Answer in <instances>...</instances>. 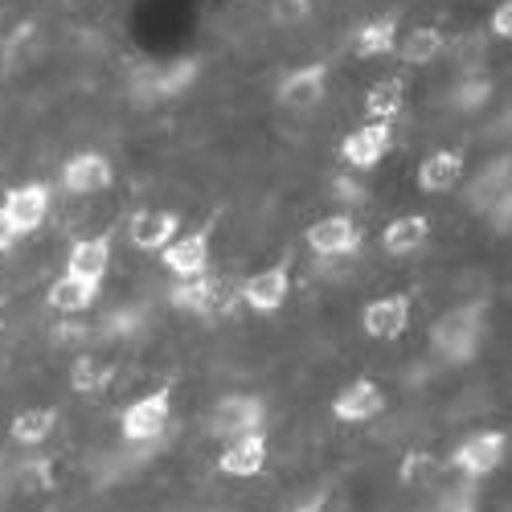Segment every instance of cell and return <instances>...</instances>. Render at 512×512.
Returning <instances> with one entry per match:
<instances>
[{
    "label": "cell",
    "instance_id": "obj_34",
    "mask_svg": "<svg viewBox=\"0 0 512 512\" xmlns=\"http://www.w3.org/2000/svg\"><path fill=\"white\" fill-rule=\"evenodd\" d=\"M488 29H492V37H512V0H500V5L492 9V17H488Z\"/></svg>",
    "mask_w": 512,
    "mask_h": 512
},
{
    "label": "cell",
    "instance_id": "obj_30",
    "mask_svg": "<svg viewBox=\"0 0 512 512\" xmlns=\"http://www.w3.org/2000/svg\"><path fill=\"white\" fill-rule=\"evenodd\" d=\"M488 95H492V82L488 78H463L459 87H455V95H451V103L459 111H476V107L488 103Z\"/></svg>",
    "mask_w": 512,
    "mask_h": 512
},
{
    "label": "cell",
    "instance_id": "obj_33",
    "mask_svg": "<svg viewBox=\"0 0 512 512\" xmlns=\"http://www.w3.org/2000/svg\"><path fill=\"white\" fill-rule=\"evenodd\" d=\"M484 218L492 222V230H496V234H508V226H512V193L496 197V201L484 209Z\"/></svg>",
    "mask_w": 512,
    "mask_h": 512
},
{
    "label": "cell",
    "instance_id": "obj_3",
    "mask_svg": "<svg viewBox=\"0 0 512 512\" xmlns=\"http://www.w3.org/2000/svg\"><path fill=\"white\" fill-rule=\"evenodd\" d=\"M267 426V402L259 394H230L209 410V435L213 439H238Z\"/></svg>",
    "mask_w": 512,
    "mask_h": 512
},
{
    "label": "cell",
    "instance_id": "obj_24",
    "mask_svg": "<svg viewBox=\"0 0 512 512\" xmlns=\"http://www.w3.org/2000/svg\"><path fill=\"white\" fill-rule=\"evenodd\" d=\"M54 426H58V410H54V406H29V410L13 414L9 435H13V443H21V447H41V443L54 435Z\"/></svg>",
    "mask_w": 512,
    "mask_h": 512
},
{
    "label": "cell",
    "instance_id": "obj_14",
    "mask_svg": "<svg viewBox=\"0 0 512 512\" xmlns=\"http://www.w3.org/2000/svg\"><path fill=\"white\" fill-rule=\"evenodd\" d=\"M177 234H181V213H173V209H140V213H132V222H127V238L144 254H160Z\"/></svg>",
    "mask_w": 512,
    "mask_h": 512
},
{
    "label": "cell",
    "instance_id": "obj_22",
    "mask_svg": "<svg viewBox=\"0 0 512 512\" xmlns=\"http://www.w3.org/2000/svg\"><path fill=\"white\" fill-rule=\"evenodd\" d=\"M99 291H103V283H87V279L62 275V279L50 283L46 304H50L54 312H62V316H82V312H91V308H95Z\"/></svg>",
    "mask_w": 512,
    "mask_h": 512
},
{
    "label": "cell",
    "instance_id": "obj_18",
    "mask_svg": "<svg viewBox=\"0 0 512 512\" xmlns=\"http://www.w3.org/2000/svg\"><path fill=\"white\" fill-rule=\"evenodd\" d=\"M218 300H222V283L209 271L193 275V279H177L173 287H168V304H173L177 312H189V316H213L218 312Z\"/></svg>",
    "mask_w": 512,
    "mask_h": 512
},
{
    "label": "cell",
    "instance_id": "obj_17",
    "mask_svg": "<svg viewBox=\"0 0 512 512\" xmlns=\"http://www.w3.org/2000/svg\"><path fill=\"white\" fill-rule=\"evenodd\" d=\"M381 410H386V394H381V386L373 377L349 381V386L340 390V398L332 402V418L336 422H373Z\"/></svg>",
    "mask_w": 512,
    "mask_h": 512
},
{
    "label": "cell",
    "instance_id": "obj_35",
    "mask_svg": "<svg viewBox=\"0 0 512 512\" xmlns=\"http://www.w3.org/2000/svg\"><path fill=\"white\" fill-rule=\"evenodd\" d=\"M332 197L345 201V205H361V201H365V189H361L357 181H349V177H336V181H332Z\"/></svg>",
    "mask_w": 512,
    "mask_h": 512
},
{
    "label": "cell",
    "instance_id": "obj_37",
    "mask_svg": "<svg viewBox=\"0 0 512 512\" xmlns=\"http://www.w3.org/2000/svg\"><path fill=\"white\" fill-rule=\"evenodd\" d=\"M291 512H324V508H320V500H312V504H300V508H291Z\"/></svg>",
    "mask_w": 512,
    "mask_h": 512
},
{
    "label": "cell",
    "instance_id": "obj_7",
    "mask_svg": "<svg viewBox=\"0 0 512 512\" xmlns=\"http://www.w3.org/2000/svg\"><path fill=\"white\" fill-rule=\"evenodd\" d=\"M394 148V123H361L353 127V132L345 136V144H340V160H345L349 168H357V173H369V168H377L381 160H386V152Z\"/></svg>",
    "mask_w": 512,
    "mask_h": 512
},
{
    "label": "cell",
    "instance_id": "obj_21",
    "mask_svg": "<svg viewBox=\"0 0 512 512\" xmlns=\"http://www.w3.org/2000/svg\"><path fill=\"white\" fill-rule=\"evenodd\" d=\"M463 181V152L439 148L418 164V189L422 193H451Z\"/></svg>",
    "mask_w": 512,
    "mask_h": 512
},
{
    "label": "cell",
    "instance_id": "obj_10",
    "mask_svg": "<svg viewBox=\"0 0 512 512\" xmlns=\"http://www.w3.org/2000/svg\"><path fill=\"white\" fill-rule=\"evenodd\" d=\"M209 242H213V226H197L189 234H177L160 250V263L173 271V279H193L209 271Z\"/></svg>",
    "mask_w": 512,
    "mask_h": 512
},
{
    "label": "cell",
    "instance_id": "obj_36",
    "mask_svg": "<svg viewBox=\"0 0 512 512\" xmlns=\"http://www.w3.org/2000/svg\"><path fill=\"white\" fill-rule=\"evenodd\" d=\"M17 246V230L9 226V218H5V209H0V254H9Z\"/></svg>",
    "mask_w": 512,
    "mask_h": 512
},
{
    "label": "cell",
    "instance_id": "obj_12",
    "mask_svg": "<svg viewBox=\"0 0 512 512\" xmlns=\"http://www.w3.org/2000/svg\"><path fill=\"white\" fill-rule=\"evenodd\" d=\"M361 328L373 340H398L410 328V295L394 291V295H381V300H369L361 308Z\"/></svg>",
    "mask_w": 512,
    "mask_h": 512
},
{
    "label": "cell",
    "instance_id": "obj_31",
    "mask_svg": "<svg viewBox=\"0 0 512 512\" xmlns=\"http://www.w3.org/2000/svg\"><path fill=\"white\" fill-rule=\"evenodd\" d=\"M435 512H476V492H472V484H463V488L443 492Z\"/></svg>",
    "mask_w": 512,
    "mask_h": 512
},
{
    "label": "cell",
    "instance_id": "obj_8",
    "mask_svg": "<svg viewBox=\"0 0 512 512\" xmlns=\"http://www.w3.org/2000/svg\"><path fill=\"white\" fill-rule=\"evenodd\" d=\"M62 189L70 197H95L103 189L115 185V164L103 156V152H74L66 164H62Z\"/></svg>",
    "mask_w": 512,
    "mask_h": 512
},
{
    "label": "cell",
    "instance_id": "obj_26",
    "mask_svg": "<svg viewBox=\"0 0 512 512\" xmlns=\"http://www.w3.org/2000/svg\"><path fill=\"white\" fill-rule=\"evenodd\" d=\"M111 381H115V365H111V361L91 357V353L74 357V365H70V390H74V394L95 398V394H103V390L111 386Z\"/></svg>",
    "mask_w": 512,
    "mask_h": 512
},
{
    "label": "cell",
    "instance_id": "obj_25",
    "mask_svg": "<svg viewBox=\"0 0 512 512\" xmlns=\"http://www.w3.org/2000/svg\"><path fill=\"white\" fill-rule=\"evenodd\" d=\"M406 111V82L402 78H381L365 91V115L373 123H394Z\"/></svg>",
    "mask_w": 512,
    "mask_h": 512
},
{
    "label": "cell",
    "instance_id": "obj_27",
    "mask_svg": "<svg viewBox=\"0 0 512 512\" xmlns=\"http://www.w3.org/2000/svg\"><path fill=\"white\" fill-rule=\"evenodd\" d=\"M443 46L447 41L435 25H418V29L406 33V41H398V58L410 62V66H431V62H439Z\"/></svg>",
    "mask_w": 512,
    "mask_h": 512
},
{
    "label": "cell",
    "instance_id": "obj_19",
    "mask_svg": "<svg viewBox=\"0 0 512 512\" xmlns=\"http://www.w3.org/2000/svg\"><path fill=\"white\" fill-rule=\"evenodd\" d=\"M426 238H431V218L426 213H402V218L386 222V230H381V250L390 259H406V254L426 246Z\"/></svg>",
    "mask_w": 512,
    "mask_h": 512
},
{
    "label": "cell",
    "instance_id": "obj_20",
    "mask_svg": "<svg viewBox=\"0 0 512 512\" xmlns=\"http://www.w3.org/2000/svg\"><path fill=\"white\" fill-rule=\"evenodd\" d=\"M353 54L365 58V62L398 54V13H381V17L365 21V25L353 33Z\"/></svg>",
    "mask_w": 512,
    "mask_h": 512
},
{
    "label": "cell",
    "instance_id": "obj_4",
    "mask_svg": "<svg viewBox=\"0 0 512 512\" xmlns=\"http://www.w3.org/2000/svg\"><path fill=\"white\" fill-rule=\"evenodd\" d=\"M504 455H508V431H476L472 439H463L451 451V467L467 484H476V480L496 472L504 463Z\"/></svg>",
    "mask_w": 512,
    "mask_h": 512
},
{
    "label": "cell",
    "instance_id": "obj_9",
    "mask_svg": "<svg viewBox=\"0 0 512 512\" xmlns=\"http://www.w3.org/2000/svg\"><path fill=\"white\" fill-rule=\"evenodd\" d=\"M50 201H54V193H50L46 181H29V185L9 189L5 201H0V209H5V218L17 230V238H25V234H33L41 222H46Z\"/></svg>",
    "mask_w": 512,
    "mask_h": 512
},
{
    "label": "cell",
    "instance_id": "obj_23",
    "mask_svg": "<svg viewBox=\"0 0 512 512\" xmlns=\"http://www.w3.org/2000/svg\"><path fill=\"white\" fill-rule=\"evenodd\" d=\"M508 181H512V164H508V156H496L492 164H484L472 177V185H467V205H472L476 213H484L496 197L508 193Z\"/></svg>",
    "mask_w": 512,
    "mask_h": 512
},
{
    "label": "cell",
    "instance_id": "obj_13",
    "mask_svg": "<svg viewBox=\"0 0 512 512\" xmlns=\"http://www.w3.org/2000/svg\"><path fill=\"white\" fill-rule=\"evenodd\" d=\"M238 291H242V304L250 312L271 316L287 304V295H291V267L279 263V267H267V271H254Z\"/></svg>",
    "mask_w": 512,
    "mask_h": 512
},
{
    "label": "cell",
    "instance_id": "obj_29",
    "mask_svg": "<svg viewBox=\"0 0 512 512\" xmlns=\"http://www.w3.org/2000/svg\"><path fill=\"white\" fill-rule=\"evenodd\" d=\"M435 476H439V459H435L431 451H410V455L402 459V467H398L402 488H426Z\"/></svg>",
    "mask_w": 512,
    "mask_h": 512
},
{
    "label": "cell",
    "instance_id": "obj_16",
    "mask_svg": "<svg viewBox=\"0 0 512 512\" xmlns=\"http://www.w3.org/2000/svg\"><path fill=\"white\" fill-rule=\"evenodd\" d=\"M111 230L95 234V238H78L66 250V275L74 279H87V283H103L111 271Z\"/></svg>",
    "mask_w": 512,
    "mask_h": 512
},
{
    "label": "cell",
    "instance_id": "obj_5",
    "mask_svg": "<svg viewBox=\"0 0 512 512\" xmlns=\"http://www.w3.org/2000/svg\"><path fill=\"white\" fill-rule=\"evenodd\" d=\"M328 74H332L328 62H308V66L287 70L279 78V91H275L279 107H287V111H312V107H320L324 95H328Z\"/></svg>",
    "mask_w": 512,
    "mask_h": 512
},
{
    "label": "cell",
    "instance_id": "obj_6",
    "mask_svg": "<svg viewBox=\"0 0 512 512\" xmlns=\"http://www.w3.org/2000/svg\"><path fill=\"white\" fill-rule=\"evenodd\" d=\"M197 74H201L197 58H177V62H168V66H156V70L136 74L132 91H136V99H144V103H164V99L185 95L193 82H197Z\"/></svg>",
    "mask_w": 512,
    "mask_h": 512
},
{
    "label": "cell",
    "instance_id": "obj_28",
    "mask_svg": "<svg viewBox=\"0 0 512 512\" xmlns=\"http://www.w3.org/2000/svg\"><path fill=\"white\" fill-rule=\"evenodd\" d=\"M144 320H148V312H144V308L127 304V308H115V312H107V316L99 320L95 336H107V340H127V336L144 332Z\"/></svg>",
    "mask_w": 512,
    "mask_h": 512
},
{
    "label": "cell",
    "instance_id": "obj_32",
    "mask_svg": "<svg viewBox=\"0 0 512 512\" xmlns=\"http://www.w3.org/2000/svg\"><path fill=\"white\" fill-rule=\"evenodd\" d=\"M275 21H283V25H300L308 13H312V0H275Z\"/></svg>",
    "mask_w": 512,
    "mask_h": 512
},
{
    "label": "cell",
    "instance_id": "obj_15",
    "mask_svg": "<svg viewBox=\"0 0 512 512\" xmlns=\"http://www.w3.org/2000/svg\"><path fill=\"white\" fill-rule=\"evenodd\" d=\"M267 467V435L263 431H250L238 439H226L222 455H218V472L230 480H250Z\"/></svg>",
    "mask_w": 512,
    "mask_h": 512
},
{
    "label": "cell",
    "instance_id": "obj_11",
    "mask_svg": "<svg viewBox=\"0 0 512 512\" xmlns=\"http://www.w3.org/2000/svg\"><path fill=\"white\" fill-rule=\"evenodd\" d=\"M308 246L320 259H349V254L361 250V226L349 213H328L316 226H308Z\"/></svg>",
    "mask_w": 512,
    "mask_h": 512
},
{
    "label": "cell",
    "instance_id": "obj_1",
    "mask_svg": "<svg viewBox=\"0 0 512 512\" xmlns=\"http://www.w3.org/2000/svg\"><path fill=\"white\" fill-rule=\"evenodd\" d=\"M484 332H488V300L459 304L431 324V349L443 353L447 361H472Z\"/></svg>",
    "mask_w": 512,
    "mask_h": 512
},
{
    "label": "cell",
    "instance_id": "obj_2",
    "mask_svg": "<svg viewBox=\"0 0 512 512\" xmlns=\"http://www.w3.org/2000/svg\"><path fill=\"white\" fill-rule=\"evenodd\" d=\"M168 422H173V386H160L119 414V435L132 447H156L168 431Z\"/></svg>",
    "mask_w": 512,
    "mask_h": 512
}]
</instances>
